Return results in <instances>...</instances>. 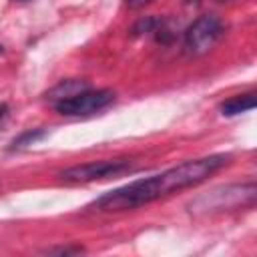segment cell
<instances>
[{
    "instance_id": "6da1fadb",
    "label": "cell",
    "mask_w": 257,
    "mask_h": 257,
    "mask_svg": "<svg viewBox=\"0 0 257 257\" xmlns=\"http://www.w3.org/2000/svg\"><path fill=\"white\" fill-rule=\"evenodd\" d=\"M227 163H229V155H207L201 159H191L159 175H153L149 179H139L120 189H114L98 197L92 203V207L98 211H106V213L137 209L157 199L169 197L171 193H177V191H183V189H189V187H195L207 181L213 173L223 169Z\"/></svg>"
},
{
    "instance_id": "7a4b0ae2",
    "label": "cell",
    "mask_w": 257,
    "mask_h": 257,
    "mask_svg": "<svg viewBox=\"0 0 257 257\" xmlns=\"http://www.w3.org/2000/svg\"><path fill=\"white\" fill-rule=\"evenodd\" d=\"M255 195H257V187L253 181L225 185V187H217V189L197 197L191 203V211L193 213H215V211L239 209L243 205H253Z\"/></svg>"
},
{
    "instance_id": "3957f363",
    "label": "cell",
    "mask_w": 257,
    "mask_h": 257,
    "mask_svg": "<svg viewBox=\"0 0 257 257\" xmlns=\"http://www.w3.org/2000/svg\"><path fill=\"white\" fill-rule=\"evenodd\" d=\"M223 36V22L215 14H203L199 16L185 32V50L189 54H205L209 52L219 38Z\"/></svg>"
},
{
    "instance_id": "277c9868",
    "label": "cell",
    "mask_w": 257,
    "mask_h": 257,
    "mask_svg": "<svg viewBox=\"0 0 257 257\" xmlns=\"http://www.w3.org/2000/svg\"><path fill=\"white\" fill-rule=\"evenodd\" d=\"M112 100H114V92L108 88H96V90L84 88L54 104H56V110L64 116H88L106 108Z\"/></svg>"
},
{
    "instance_id": "5b68a950",
    "label": "cell",
    "mask_w": 257,
    "mask_h": 257,
    "mask_svg": "<svg viewBox=\"0 0 257 257\" xmlns=\"http://www.w3.org/2000/svg\"><path fill=\"white\" fill-rule=\"evenodd\" d=\"M124 171H131V161L110 159V161H90L84 165H74L60 173V179L66 183H90L98 179L116 177Z\"/></svg>"
},
{
    "instance_id": "8992f818",
    "label": "cell",
    "mask_w": 257,
    "mask_h": 257,
    "mask_svg": "<svg viewBox=\"0 0 257 257\" xmlns=\"http://www.w3.org/2000/svg\"><path fill=\"white\" fill-rule=\"evenodd\" d=\"M255 104H257V98H255L253 92L237 94V96L227 98V100L221 104V114H223V116H237V114H241V112L253 110Z\"/></svg>"
},
{
    "instance_id": "52a82bcc",
    "label": "cell",
    "mask_w": 257,
    "mask_h": 257,
    "mask_svg": "<svg viewBox=\"0 0 257 257\" xmlns=\"http://www.w3.org/2000/svg\"><path fill=\"white\" fill-rule=\"evenodd\" d=\"M84 88H88L86 86V82H82V80H64V82H60V84H56L48 94V98L50 100H54V102H58V100H62V98H68V96H72V94H76V92H80V90H84Z\"/></svg>"
},
{
    "instance_id": "ba28073f",
    "label": "cell",
    "mask_w": 257,
    "mask_h": 257,
    "mask_svg": "<svg viewBox=\"0 0 257 257\" xmlns=\"http://www.w3.org/2000/svg\"><path fill=\"white\" fill-rule=\"evenodd\" d=\"M46 133L44 131H26V133H22L18 139H14L12 141V147L14 149H20V147H28V145H34L38 139H42Z\"/></svg>"
},
{
    "instance_id": "9c48e42d",
    "label": "cell",
    "mask_w": 257,
    "mask_h": 257,
    "mask_svg": "<svg viewBox=\"0 0 257 257\" xmlns=\"http://www.w3.org/2000/svg\"><path fill=\"white\" fill-rule=\"evenodd\" d=\"M153 0H124V4L128 6V8H133V10H139V8H145L147 4H151Z\"/></svg>"
},
{
    "instance_id": "30bf717a",
    "label": "cell",
    "mask_w": 257,
    "mask_h": 257,
    "mask_svg": "<svg viewBox=\"0 0 257 257\" xmlns=\"http://www.w3.org/2000/svg\"><path fill=\"white\" fill-rule=\"evenodd\" d=\"M6 114H8V104H6V102H0V122L4 120Z\"/></svg>"
},
{
    "instance_id": "8fae6325",
    "label": "cell",
    "mask_w": 257,
    "mask_h": 257,
    "mask_svg": "<svg viewBox=\"0 0 257 257\" xmlns=\"http://www.w3.org/2000/svg\"><path fill=\"white\" fill-rule=\"evenodd\" d=\"M217 2H227V0H217Z\"/></svg>"
},
{
    "instance_id": "7c38bea8",
    "label": "cell",
    "mask_w": 257,
    "mask_h": 257,
    "mask_svg": "<svg viewBox=\"0 0 257 257\" xmlns=\"http://www.w3.org/2000/svg\"><path fill=\"white\" fill-rule=\"evenodd\" d=\"M0 54H2V46H0Z\"/></svg>"
},
{
    "instance_id": "4fadbf2b",
    "label": "cell",
    "mask_w": 257,
    "mask_h": 257,
    "mask_svg": "<svg viewBox=\"0 0 257 257\" xmlns=\"http://www.w3.org/2000/svg\"><path fill=\"white\" fill-rule=\"evenodd\" d=\"M18 2H22V0H18Z\"/></svg>"
}]
</instances>
